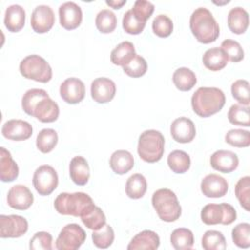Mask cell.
Masks as SVG:
<instances>
[{"label": "cell", "instance_id": "obj_49", "mask_svg": "<svg viewBox=\"0 0 250 250\" xmlns=\"http://www.w3.org/2000/svg\"><path fill=\"white\" fill-rule=\"evenodd\" d=\"M131 10L134 12V14L137 17H139L140 19L146 21L150 18V16L152 15V13L154 11V5L149 1L137 0L134 3V6Z\"/></svg>", "mask_w": 250, "mask_h": 250}, {"label": "cell", "instance_id": "obj_43", "mask_svg": "<svg viewBox=\"0 0 250 250\" xmlns=\"http://www.w3.org/2000/svg\"><path fill=\"white\" fill-rule=\"evenodd\" d=\"M81 220H82V223L88 229L97 230V229H101L102 227H104V225L105 224L106 218H105L104 211L100 207L95 206L91 212H89L87 215L81 217Z\"/></svg>", "mask_w": 250, "mask_h": 250}, {"label": "cell", "instance_id": "obj_18", "mask_svg": "<svg viewBox=\"0 0 250 250\" xmlns=\"http://www.w3.org/2000/svg\"><path fill=\"white\" fill-rule=\"evenodd\" d=\"M170 132L173 139L181 144L191 142L196 134L193 122L185 116L179 117L172 122Z\"/></svg>", "mask_w": 250, "mask_h": 250}, {"label": "cell", "instance_id": "obj_11", "mask_svg": "<svg viewBox=\"0 0 250 250\" xmlns=\"http://www.w3.org/2000/svg\"><path fill=\"white\" fill-rule=\"evenodd\" d=\"M55 23V15L50 6L39 5L34 8L30 24L32 29L37 33H45L49 31Z\"/></svg>", "mask_w": 250, "mask_h": 250}, {"label": "cell", "instance_id": "obj_25", "mask_svg": "<svg viewBox=\"0 0 250 250\" xmlns=\"http://www.w3.org/2000/svg\"><path fill=\"white\" fill-rule=\"evenodd\" d=\"M109 165L115 174L123 175L133 168L134 157L128 150L118 149L111 154Z\"/></svg>", "mask_w": 250, "mask_h": 250}, {"label": "cell", "instance_id": "obj_24", "mask_svg": "<svg viewBox=\"0 0 250 250\" xmlns=\"http://www.w3.org/2000/svg\"><path fill=\"white\" fill-rule=\"evenodd\" d=\"M25 22L24 9L17 4L9 6L5 11L4 23L7 29L11 32L20 31Z\"/></svg>", "mask_w": 250, "mask_h": 250}, {"label": "cell", "instance_id": "obj_3", "mask_svg": "<svg viewBox=\"0 0 250 250\" xmlns=\"http://www.w3.org/2000/svg\"><path fill=\"white\" fill-rule=\"evenodd\" d=\"M55 209L62 215L83 217L96 206L93 199L84 192L60 193L54 201Z\"/></svg>", "mask_w": 250, "mask_h": 250}, {"label": "cell", "instance_id": "obj_10", "mask_svg": "<svg viewBox=\"0 0 250 250\" xmlns=\"http://www.w3.org/2000/svg\"><path fill=\"white\" fill-rule=\"evenodd\" d=\"M28 229V223L25 218L19 215H1L0 216V236L20 237Z\"/></svg>", "mask_w": 250, "mask_h": 250}, {"label": "cell", "instance_id": "obj_12", "mask_svg": "<svg viewBox=\"0 0 250 250\" xmlns=\"http://www.w3.org/2000/svg\"><path fill=\"white\" fill-rule=\"evenodd\" d=\"M60 94L65 103L70 104H78L85 97V85L78 78H67L61 84Z\"/></svg>", "mask_w": 250, "mask_h": 250}, {"label": "cell", "instance_id": "obj_15", "mask_svg": "<svg viewBox=\"0 0 250 250\" xmlns=\"http://www.w3.org/2000/svg\"><path fill=\"white\" fill-rule=\"evenodd\" d=\"M59 16L61 25L67 30L75 29L82 21V10L74 2L62 4L59 8Z\"/></svg>", "mask_w": 250, "mask_h": 250}, {"label": "cell", "instance_id": "obj_47", "mask_svg": "<svg viewBox=\"0 0 250 250\" xmlns=\"http://www.w3.org/2000/svg\"><path fill=\"white\" fill-rule=\"evenodd\" d=\"M232 97L242 105H249V83L247 80L239 79L231 84Z\"/></svg>", "mask_w": 250, "mask_h": 250}, {"label": "cell", "instance_id": "obj_7", "mask_svg": "<svg viewBox=\"0 0 250 250\" xmlns=\"http://www.w3.org/2000/svg\"><path fill=\"white\" fill-rule=\"evenodd\" d=\"M200 217L202 222L208 226L218 224L230 225L236 220V211L228 203H210L202 208Z\"/></svg>", "mask_w": 250, "mask_h": 250}, {"label": "cell", "instance_id": "obj_16", "mask_svg": "<svg viewBox=\"0 0 250 250\" xmlns=\"http://www.w3.org/2000/svg\"><path fill=\"white\" fill-rule=\"evenodd\" d=\"M2 135L9 140L24 141L31 137L32 126L21 119H11L2 126Z\"/></svg>", "mask_w": 250, "mask_h": 250}, {"label": "cell", "instance_id": "obj_14", "mask_svg": "<svg viewBox=\"0 0 250 250\" xmlns=\"http://www.w3.org/2000/svg\"><path fill=\"white\" fill-rule=\"evenodd\" d=\"M115 92V83L106 77L96 78L91 84V96L99 104L110 102L114 98Z\"/></svg>", "mask_w": 250, "mask_h": 250}, {"label": "cell", "instance_id": "obj_13", "mask_svg": "<svg viewBox=\"0 0 250 250\" xmlns=\"http://www.w3.org/2000/svg\"><path fill=\"white\" fill-rule=\"evenodd\" d=\"M200 188L206 197L219 198L227 194L229 184L225 178L217 174H209L203 178Z\"/></svg>", "mask_w": 250, "mask_h": 250}, {"label": "cell", "instance_id": "obj_40", "mask_svg": "<svg viewBox=\"0 0 250 250\" xmlns=\"http://www.w3.org/2000/svg\"><path fill=\"white\" fill-rule=\"evenodd\" d=\"M225 141L236 147H247L250 145V132L242 129H231L226 136Z\"/></svg>", "mask_w": 250, "mask_h": 250}, {"label": "cell", "instance_id": "obj_45", "mask_svg": "<svg viewBox=\"0 0 250 250\" xmlns=\"http://www.w3.org/2000/svg\"><path fill=\"white\" fill-rule=\"evenodd\" d=\"M152 30L158 37H168L173 31V21L166 15H158L152 21Z\"/></svg>", "mask_w": 250, "mask_h": 250}, {"label": "cell", "instance_id": "obj_41", "mask_svg": "<svg viewBox=\"0 0 250 250\" xmlns=\"http://www.w3.org/2000/svg\"><path fill=\"white\" fill-rule=\"evenodd\" d=\"M231 237L236 246L240 248H248L250 246V225L248 223H240L236 225L232 229Z\"/></svg>", "mask_w": 250, "mask_h": 250}, {"label": "cell", "instance_id": "obj_9", "mask_svg": "<svg viewBox=\"0 0 250 250\" xmlns=\"http://www.w3.org/2000/svg\"><path fill=\"white\" fill-rule=\"evenodd\" d=\"M32 183L40 195H49L57 188L59 177L52 166L45 164L39 166L35 170Z\"/></svg>", "mask_w": 250, "mask_h": 250}, {"label": "cell", "instance_id": "obj_36", "mask_svg": "<svg viewBox=\"0 0 250 250\" xmlns=\"http://www.w3.org/2000/svg\"><path fill=\"white\" fill-rule=\"evenodd\" d=\"M201 245L205 250H225L227 247L225 236L218 230H207L202 236Z\"/></svg>", "mask_w": 250, "mask_h": 250}, {"label": "cell", "instance_id": "obj_48", "mask_svg": "<svg viewBox=\"0 0 250 250\" xmlns=\"http://www.w3.org/2000/svg\"><path fill=\"white\" fill-rule=\"evenodd\" d=\"M53 237L49 232L39 231L36 232L30 239V250H51Z\"/></svg>", "mask_w": 250, "mask_h": 250}, {"label": "cell", "instance_id": "obj_30", "mask_svg": "<svg viewBox=\"0 0 250 250\" xmlns=\"http://www.w3.org/2000/svg\"><path fill=\"white\" fill-rule=\"evenodd\" d=\"M196 76L188 67H180L173 73V82L180 91H189L196 84Z\"/></svg>", "mask_w": 250, "mask_h": 250}, {"label": "cell", "instance_id": "obj_42", "mask_svg": "<svg viewBox=\"0 0 250 250\" xmlns=\"http://www.w3.org/2000/svg\"><path fill=\"white\" fill-rule=\"evenodd\" d=\"M235 195L238 199L240 205L246 210L249 211L250 204V178L249 176H245L238 180L235 185Z\"/></svg>", "mask_w": 250, "mask_h": 250}, {"label": "cell", "instance_id": "obj_38", "mask_svg": "<svg viewBox=\"0 0 250 250\" xmlns=\"http://www.w3.org/2000/svg\"><path fill=\"white\" fill-rule=\"evenodd\" d=\"M92 239H93V243L98 248L105 249L109 247L114 240L113 229L109 225L104 224V227L93 231Z\"/></svg>", "mask_w": 250, "mask_h": 250}, {"label": "cell", "instance_id": "obj_20", "mask_svg": "<svg viewBox=\"0 0 250 250\" xmlns=\"http://www.w3.org/2000/svg\"><path fill=\"white\" fill-rule=\"evenodd\" d=\"M60 113L59 105L50 97L40 100L34 106L32 110V115L36 117L39 121L49 123L54 122L58 119Z\"/></svg>", "mask_w": 250, "mask_h": 250}, {"label": "cell", "instance_id": "obj_37", "mask_svg": "<svg viewBox=\"0 0 250 250\" xmlns=\"http://www.w3.org/2000/svg\"><path fill=\"white\" fill-rule=\"evenodd\" d=\"M229 121L231 124L239 125V126H250V119H249V107L243 106L242 104H232L228 112Z\"/></svg>", "mask_w": 250, "mask_h": 250}, {"label": "cell", "instance_id": "obj_50", "mask_svg": "<svg viewBox=\"0 0 250 250\" xmlns=\"http://www.w3.org/2000/svg\"><path fill=\"white\" fill-rule=\"evenodd\" d=\"M105 3L113 9H120L123 5L126 4V0H106Z\"/></svg>", "mask_w": 250, "mask_h": 250}, {"label": "cell", "instance_id": "obj_19", "mask_svg": "<svg viewBox=\"0 0 250 250\" xmlns=\"http://www.w3.org/2000/svg\"><path fill=\"white\" fill-rule=\"evenodd\" d=\"M239 160L237 155L230 150H217L210 157L212 168L219 172L230 173L238 166Z\"/></svg>", "mask_w": 250, "mask_h": 250}, {"label": "cell", "instance_id": "obj_2", "mask_svg": "<svg viewBox=\"0 0 250 250\" xmlns=\"http://www.w3.org/2000/svg\"><path fill=\"white\" fill-rule=\"evenodd\" d=\"M189 27L198 42H214L220 34V27L212 13L203 7L195 9L189 19Z\"/></svg>", "mask_w": 250, "mask_h": 250}, {"label": "cell", "instance_id": "obj_21", "mask_svg": "<svg viewBox=\"0 0 250 250\" xmlns=\"http://www.w3.org/2000/svg\"><path fill=\"white\" fill-rule=\"evenodd\" d=\"M160 239L156 232L152 230H143L136 234L127 246L128 250H155L159 247Z\"/></svg>", "mask_w": 250, "mask_h": 250}, {"label": "cell", "instance_id": "obj_46", "mask_svg": "<svg viewBox=\"0 0 250 250\" xmlns=\"http://www.w3.org/2000/svg\"><path fill=\"white\" fill-rule=\"evenodd\" d=\"M221 48L226 53L228 59L233 62H240L244 58V51L241 45L237 41H234L231 39H226L222 42Z\"/></svg>", "mask_w": 250, "mask_h": 250}, {"label": "cell", "instance_id": "obj_1", "mask_svg": "<svg viewBox=\"0 0 250 250\" xmlns=\"http://www.w3.org/2000/svg\"><path fill=\"white\" fill-rule=\"evenodd\" d=\"M225 103L224 92L216 87H200L191 97L192 109L200 117H208L219 112Z\"/></svg>", "mask_w": 250, "mask_h": 250}, {"label": "cell", "instance_id": "obj_22", "mask_svg": "<svg viewBox=\"0 0 250 250\" xmlns=\"http://www.w3.org/2000/svg\"><path fill=\"white\" fill-rule=\"evenodd\" d=\"M69 175L73 183L78 186H84L90 178V167L83 156H74L70 160Z\"/></svg>", "mask_w": 250, "mask_h": 250}, {"label": "cell", "instance_id": "obj_32", "mask_svg": "<svg viewBox=\"0 0 250 250\" xmlns=\"http://www.w3.org/2000/svg\"><path fill=\"white\" fill-rule=\"evenodd\" d=\"M171 244L177 250L191 249L194 243L193 233L186 228L176 229L171 234Z\"/></svg>", "mask_w": 250, "mask_h": 250}, {"label": "cell", "instance_id": "obj_17", "mask_svg": "<svg viewBox=\"0 0 250 250\" xmlns=\"http://www.w3.org/2000/svg\"><path fill=\"white\" fill-rule=\"evenodd\" d=\"M8 205L17 210H26L33 203V194L23 185L12 187L7 194Z\"/></svg>", "mask_w": 250, "mask_h": 250}, {"label": "cell", "instance_id": "obj_33", "mask_svg": "<svg viewBox=\"0 0 250 250\" xmlns=\"http://www.w3.org/2000/svg\"><path fill=\"white\" fill-rule=\"evenodd\" d=\"M58 143V134L54 129L46 128L41 130L36 138V146L43 152L48 153L52 151Z\"/></svg>", "mask_w": 250, "mask_h": 250}, {"label": "cell", "instance_id": "obj_34", "mask_svg": "<svg viewBox=\"0 0 250 250\" xmlns=\"http://www.w3.org/2000/svg\"><path fill=\"white\" fill-rule=\"evenodd\" d=\"M95 22L99 31L102 33H110L116 27L117 19L112 11L104 9L97 14Z\"/></svg>", "mask_w": 250, "mask_h": 250}, {"label": "cell", "instance_id": "obj_23", "mask_svg": "<svg viewBox=\"0 0 250 250\" xmlns=\"http://www.w3.org/2000/svg\"><path fill=\"white\" fill-rule=\"evenodd\" d=\"M19 176V167L10 151L0 147V178L2 182H13Z\"/></svg>", "mask_w": 250, "mask_h": 250}, {"label": "cell", "instance_id": "obj_27", "mask_svg": "<svg viewBox=\"0 0 250 250\" xmlns=\"http://www.w3.org/2000/svg\"><path fill=\"white\" fill-rule=\"evenodd\" d=\"M228 57L222 48H210L208 49L203 57L202 62L206 68L212 71H219L223 69L228 63Z\"/></svg>", "mask_w": 250, "mask_h": 250}, {"label": "cell", "instance_id": "obj_6", "mask_svg": "<svg viewBox=\"0 0 250 250\" xmlns=\"http://www.w3.org/2000/svg\"><path fill=\"white\" fill-rule=\"evenodd\" d=\"M20 72L23 77L41 83L49 82L53 75L50 64L38 55L25 57L20 62Z\"/></svg>", "mask_w": 250, "mask_h": 250}, {"label": "cell", "instance_id": "obj_5", "mask_svg": "<svg viewBox=\"0 0 250 250\" xmlns=\"http://www.w3.org/2000/svg\"><path fill=\"white\" fill-rule=\"evenodd\" d=\"M164 144V137L159 131L146 130L139 138L138 154L146 162H157L163 156Z\"/></svg>", "mask_w": 250, "mask_h": 250}, {"label": "cell", "instance_id": "obj_39", "mask_svg": "<svg viewBox=\"0 0 250 250\" xmlns=\"http://www.w3.org/2000/svg\"><path fill=\"white\" fill-rule=\"evenodd\" d=\"M146 21L137 17L131 9L124 14L122 19V26L124 30L129 34L141 33L146 26Z\"/></svg>", "mask_w": 250, "mask_h": 250}, {"label": "cell", "instance_id": "obj_8", "mask_svg": "<svg viewBox=\"0 0 250 250\" xmlns=\"http://www.w3.org/2000/svg\"><path fill=\"white\" fill-rule=\"evenodd\" d=\"M86 233L78 224L64 226L56 240L58 250H76L85 241Z\"/></svg>", "mask_w": 250, "mask_h": 250}, {"label": "cell", "instance_id": "obj_28", "mask_svg": "<svg viewBox=\"0 0 250 250\" xmlns=\"http://www.w3.org/2000/svg\"><path fill=\"white\" fill-rule=\"evenodd\" d=\"M136 55L135 47L133 43L129 41H123L119 43L110 54V61L113 64L116 65H125L127 64Z\"/></svg>", "mask_w": 250, "mask_h": 250}, {"label": "cell", "instance_id": "obj_26", "mask_svg": "<svg viewBox=\"0 0 250 250\" xmlns=\"http://www.w3.org/2000/svg\"><path fill=\"white\" fill-rule=\"evenodd\" d=\"M249 24V16L245 9L241 7L232 8L228 15V26L231 32L242 34Z\"/></svg>", "mask_w": 250, "mask_h": 250}, {"label": "cell", "instance_id": "obj_29", "mask_svg": "<svg viewBox=\"0 0 250 250\" xmlns=\"http://www.w3.org/2000/svg\"><path fill=\"white\" fill-rule=\"evenodd\" d=\"M146 186V180L142 174H133L127 179L125 187L126 194L132 199H139L145 195Z\"/></svg>", "mask_w": 250, "mask_h": 250}, {"label": "cell", "instance_id": "obj_44", "mask_svg": "<svg viewBox=\"0 0 250 250\" xmlns=\"http://www.w3.org/2000/svg\"><path fill=\"white\" fill-rule=\"evenodd\" d=\"M124 72L131 77H141L143 76L147 69V63L146 60L139 56L135 55L134 58L125 65L122 66Z\"/></svg>", "mask_w": 250, "mask_h": 250}, {"label": "cell", "instance_id": "obj_4", "mask_svg": "<svg viewBox=\"0 0 250 250\" xmlns=\"http://www.w3.org/2000/svg\"><path fill=\"white\" fill-rule=\"evenodd\" d=\"M151 202L158 217L164 222H175L182 214L177 195L169 188H160L154 191Z\"/></svg>", "mask_w": 250, "mask_h": 250}, {"label": "cell", "instance_id": "obj_31", "mask_svg": "<svg viewBox=\"0 0 250 250\" xmlns=\"http://www.w3.org/2000/svg\"><path fill=\"white\" fill-rule=\"evenodd\" d=\"M167 163L174 173L183 174L190 167V157L187 152L177 149L169 153Z\"/></svg>", "mask_w": 250, "mask_h": 250}, {"label": "cell", "instance_id": "obj_35", "mask_svg": "<svg viewBox=\"0 0 250 250\" xmlns=\"http://www.w3.org/2000/svg\"><path fill=\"white\" fill-rule=\"evenodd\" d=\"M49 97L48 93L43 89H29L27 90L21 99V106L23 111L28 114L32 115V110L35 106V104L42 99Z\"/></svg>", "mask_w": 250, "mask_h": 250}]
</instances>
